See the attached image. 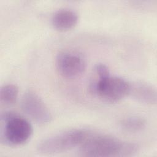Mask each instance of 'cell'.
<instances>
[{"mask_svg": "<svg viewBox=\"0 0 157 157\" xmlns=\"http://www.w3.org/2000/svg\"><path fill=\"white\" fill-rule=\"evenodd\" d=\"M139 150L136 143L92 131L79 146L78 153L86 157H125L133 156Z\"/></svg>", "mask_w": 157, "mask_h": 157, "instance_id": "6da1fadb", "label": "cell"}, {"mask_svg": "<svg viewBox=\"0 0 157 157\" xmlns=\"http://www.w3.org/2000/svg\"><path fill=\"white\" fill-rule=\"evenodd\" d=\"M1 142L17 147L23 145L31 138L33 129L31 123L18 114L8 111L1 115Z\"/></svg>", "mask_w": 157, "mask_h": 157, "instance_id": "7a4b0ae2", "label": "cell"}, {"mask_svg": "<svg viewBox=\"0 0 157 157\" xmlns=\"http://www.w3.org/2000/svg\"><path fill=\"white\" fill-rule=\"evenodd\" d=\"M92 131L86 129H72L51 136L43 139L37 149L45 155L58 154L79 147Z\"/></svg>", "mask_w": 157, "mask_h": 157, "instance_id": "3957f363", "label": "cell"}, {"mask_svg": "<svg viewBox=\"0 0 157 157\" xmlns=\"http://www.w3.org/2000/svg\"><path fill=\"white\" fill-rule=\"evenodd\" d=\"M96 77L90 83V92L104 101L115 103L128 95L130 83L125 79L110 75Z\"/></svg>", "mask_w": 157, "mask_h": 157, "instance_id": "277c9868", "label": "cell"}, {"mask_svg": "<svg viewBox=\"0 0 157 157\" xmlns=\"http://www.w3.org/2000/svg\"><path fill=\"white\" fill-rule=\"evenodd\" d=\"M58 72L66 78H75L81 75L86 69V60L82 53L76 50H63L55 59Z\"/></svg>", "mask_w": 157, "mask_h": 157, "instance_id": "5b68a950", "label": "cell"}, {"mask_svg": "<svg viewBox=\"0 0 157 157\" xmlns=\"http://www.w3.org/2000/svg\"><path fill=\"white\" fill-rule=\"evenodd\" d=\"M23 112L39 124L50 123L52 116L48 108L40 96L32 90L26 91L21 100Z\"/></svg>", "mask_w": 157, "mask_h": 157, "instance_id": "8992f818", "label": "cell"}, {"mask_svg": "<svg viewBox=\"0 0 157 157\" xmlns=\"http://www.w3.org/2000/svg\"><path fill=\"white\" fill-rule=\"evenodd\" d=\"M128 95L144 104L153 105L156 102V90L151 85L147 83L137 82L129 83Z\"/></svg>", "mask_w": 157, "mask_h": 157, "instance_id": "52a82bcc", "label": "cell"}, {"mask_svg": "<svg viewBox=\"0 0 157 157\" xmlns=\"http://www.w3.org/2000/svg\"><path fill=\"white\" fill-rule=\"evenodd\" d=\"M77 13L69 9H62L56 11L52 18V23L57 30L64 31L72 29L77 24Z\"/></svg>", "mask_w": 157, "mask_h": 157, "instance_id": "ba28073f", "label": "cell"}, {"mask_svg": "<svg viewBox=\"0 0 157 157\" xmlns=\"http://www.w3.org/2000/svg\"><path fill=\"white\" fill-rule=\"evenodd\" d=\"M18 88L12 83L3 85L0 91V101L2 104L10 105L14 104L18 98Z\"/></svg>", "mask_w": 157, "mask_h": 157, "instance_id": "9c48e42d", "label": "cell"}, {"mask_svg": "<svg viewBox=\"0 0 157 157\" xmlns=\"http://www.w3.org/2000/svg\"><path fill=\"white\" fill-rule=\"evenodd\" d=\"M120 127L125 131L137 132L142 131L146 127V121L138 117H127L120 122Z\"/></svg>", "mask_w": 157, "mask_h": 157, "instance_id": "30bf717a", "label": "cell"}]
</instances>
